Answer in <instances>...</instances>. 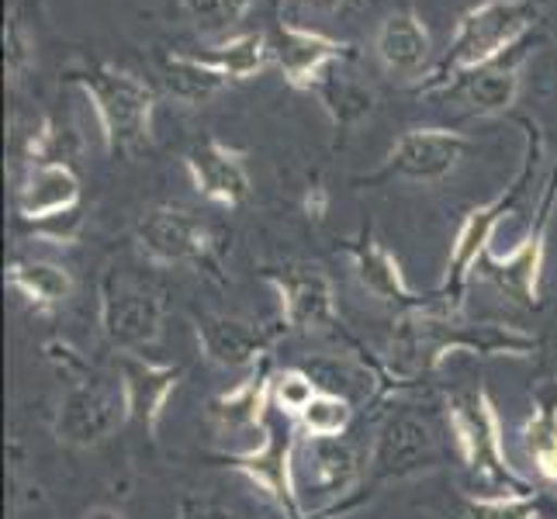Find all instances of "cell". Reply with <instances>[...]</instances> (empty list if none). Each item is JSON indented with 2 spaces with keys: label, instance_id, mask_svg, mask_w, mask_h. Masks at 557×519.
<instances>
[{
  "label": "cell",
  "instance_id": "obj_1",
  "mask_svg": "<svg viewBox=\"0 0 557 519\" xmlns=\"http://www.w3.org/2000/svg\"><path fill=\"white\" fill-rule=\"evenodd\" d=\"M541 350V339L503 322H465L444 309H412L398 312L388 368L381 371L374 398H384L398 388H412L426 378H436L447 357L474 354V357H533Z\"/></svg>",
  "mask_w": 557,
  "mask_h": 519
},
{
  "label": "cell",
  "instance_id": "obj_2",
  "mask_svg": "<svg viewBox=\"0 0 557 519\" xmlns=\"http://www.w3.org/2000/svg\"><path fill=\"white\" fill-rule=\"evenodd\" d=\"M547 0H482L457 17V28L447 52L433 63V70L416 84V94L436 98L457 76H465L478 66L503 60L506 52L520 49L533 38V28L541 25Z\"/></svg>",
  "mask_w": 557,
  "mask_h": 519
},
{
  "label": "cell",
  "instance_id": "obj_3",
  "mask_svg": "<svg viewBox=\"0 0 557 519\" xmlns=\"http://www.w3.org/2000/svg\"><path fill=\"white\" fill-rule=\"evenodd\" d=\"M520 125L527 128V149H523V163H520V170H516V177L503 190H498L495 198L471 208L465 215V222H460L454 243H450L444 281H440L436 292H433V301L444 312L460 316V309H465L468 284L478 274V267H482L485 254L492 249L495 228L503 225L516 208H520V201L527 198V190L536 181V166H541V157H544V132L530 119H520Z\"/></svg>",
  "mask_w": 557,
  "mask_h": 519
},
{
  "label": "cell",
  "instance_id": "obj_4",
  "mask_svg": "<svg viewBox=\"0 0 557 519\" xmlns=\"http://www.w3.org/2000/svg\"><path fill=\"white\" fill-rule=\"evenodd\" d=\"M98 114L101 139L108 157L132 160L152 143V114H157V90L132 70L114 63H81L66 73Z\"/></svg>",
  "mask_w": 557,
  "mask_h": 519
},
{
  "label": "cell",
  "instance_id": "obj_5",
  "mask_svg": "<svg viewBox=\"0 0 557 519\" xmlns=\"http://www.w3.org/2000/svg\"><path fill=\"white\" fill-rule=\"evenodd\" d=\"M447 427L460 465L495 492H533L530 478L512 465L506 450V427L485 384L447 395Z\"/></svg>",
  "mask_w": 557,
  "mask_h": 519
},
{
  "label": "cell",
  "instance_id": "obj_6",
  "mask_svg": "<svg viewBox=\"0 0 557 519\" xmlns=\"http://www.w3.org/2000/svg\"><path fill=\"white\" fill-rule=\"evenodd\" d=\"M98 298H101L98 309L101 333L114 350L143 354L146 346L160 343L163 319H166V298L160 287L146 284L136 274L108 271L101 277Z\"/></svg>",
  "mask_w": 557,
  "mask_h": 519
},
{
  "label": "cell",
  "instance_id": "obj_7",
  "mask_svg": "<svg viewBox=\"0 0 557 519\" xmlns=\"http://www.w3.org/2000/svg\"><path fill=\"white\" fill-rule=\"evenodd\" d=\"M554 211H557V163L550 170V177L544 181L541 201H536L533 225L527 228V236L516 243L506 257H498L488 249L482 267H478V274L492 281L503 295L527 305V309H536V305H541V284H544V267H547V236L554 225Z\"/></svg>",
  "mask_w": 557,
  "mask_h": 519
},
{
  "label": "cell",
  "instance_id": "obj_8",
  "mask_svg": "<svg viewBox=\"0 0 557 519\" xmlns=\"http://www.w3.org/2000/svg\"><path fill=\"white\" fill-rule=\"evenodd\" d=\"M136 246L152 267H215L211 228L184 205H149L136 219Z\"/></svg>",
  "mask_w": 557,
  "mask_h": 519
},
{
  "label": "cell",
  "instance_id": "obj_9",
  "mask_svg": "<svg viewBox=\"0 0 557 519\" xmlns=\"http://www.w3.org/2000/svg\"><path fill=\"white\" fill-rule=\"evenodd\" d=\"M471 139L454 128H406L388 149L374 173L363 177V184L384 181H406V184H440L460 166L468 157Z\"/></svg>",
  "mask_w": 557,
  "mask_h": 519
},
{
  "label": "cell",
  "instance_id": "obj_10",
  "mask_svg": "<svg viewBox=\"0 0 557 519\" xmlns=\"http://www.w3.org/2000/svg\"><path fill=\"white\" fill-rule=\"evenodd\" d=\"M263 281L277 295V319L287 333H333L339 325L333 277L319 263L263 267Z\"/></svg>",
  "mask_w": 557,
  "mask_h": 519
},
{
  "label": "cell",
  "instance_id": "obj_11",
  "mask_svg": "<svg viewBox=\"0 0 557 519\" xmlns=\"http://www.w3.org/2000/svg\"><path fill=\"white\" fill-rule=\"evenodd\" d=\"M298 427L284 419V430L267 427L260 447H249L243 454L225 457V468L243 474L249 485H257L284 519H312L301 509V495L295 482V457H298Z\"/></svg>",
  "mask_w": 557,
  "mask_h": 519
},
{
  "label": "cell",
  "instance_id": "obj_12",
  "mask_svg": "<svg viewBox=\"0 0 557 519\" xmlns=\"http://www.w3.org/2000/svg\"><path fill=\"white\" fill-rule=\"evenodd\" d=\"M128 422L122 388L98 381L94 374L66 381L60 406L52 416V433L66 447H98Z\"/></svg>",
  "mask_w": 557,
  "mask_h": 519
},
{
  "label": "cell",
  "instance_id": "obj_13",
  "mask_svg": "<svg viewBox=\"0 0 557 519\" xmlns=\"http://www.w3.org/2000/svg\"><path fill=\"white\" fill-rule=\"evenodd\" d=\"M433 468H440V444L430 422L416 412H395L374 436L363 482L377 489L388 482H406V478L426 474Z\"/></svg>",
  "mask_w": 557,
  "mask_h": 519
},
{
  "label": "cell",
  "instance_id": "obj_14",
  "mask_svg": "<svg viewBox=\"0 0 557 519\" xmlns=\"http://www.w3.org/2000/svg\"><path fill=\"white\" fill-rule=\"evenodd\" d=\"M114 368H119V388L125 398L128 422H136L149 440H157L160 422H163V409H166L170 395L181 388L184 368L181 363L152 360L146 354H136V350L114 354Z\"/></svg>",
  "mask_w": 557,
  "mask_h": 519
},
{
  "label": "cell",
  "instance_id": "obj_15",
  "mask_svg": "<svg viewBox=\"0 0 557 519\" xmlns=\"http://www.w3.org/2000/svg\"><path fill=\"white\" fill-rule=\"evenodd\" d=\"M271 49H274V63L284 73V84L309 94L336 63L357 60L350 42H339V38H330L315 28H305L301 22H287V17H281L277 28L271 32Z\"/></svg>",
  "mask_w": 557,
  "mask_h": 519
},
{
  "label": "cell",
  "instance_id": "obj_16",
  "mask_svg": "<svg viewBox=\"0 0 557 519\" xmlns=\"http://www.w3.org/2000/svg\"><path fill=\"white\" fill-rule=\"evenodd\" d=\"M195 336H198V350L208 363L225 371L236 368H257L260 360L271 357V346L287 336L284 322L274 316L267 322H249L236 316H205L195 319Z\"/></svg>",
  "mask_w": 557,
  "mask_h": 519
},
{
  "label": "cell",
  "instance_id": "obj_17",
  "mask_svg": "<svg viewBox=\"0 0 557 519\" xmlns=\"http://www.w3.org/2000/svg\"><path fill=\"white\" fill-rule=\"evenodd\" d=\"M530 42H533V38H530ZM530 42L506 52L503 60L457 76V81L447 84L444 90L436 94V98L454 101L460 111L468 114V119H495V114H506L516 104V98H520L523 63H527Z\"/></svg>",
  "mask_w": 557,
  "mask_h": 519
},
{
  "label": "cell",
  "instance_id": "obj_18",
  "mask_svg": "<svg viewBox=\"0 0 557 519\" xmlns=\"http://www.w3.org/2000/svg\"><path fill=\"white\" fill-rule=\"evenodd\" d=\"M343 249H347V257L354 263V277L360 281V287L371 298H377L381 305H392V309H398V312L426 309V305H430L409 284L398 257L392 254L388 246H384V239L374 233L371 225H363L354 239L343 243Z\"/></svg>",
  "mask_w": 557,
  "mask_h": 519
},
{
  "label": "cell",
  "instance_id": "obj_19",
  "mask_svg": "<svg viewBox=\"0 0 557 519\" xmlns=\"http://www.w3.org/2000/svg\"><path fill=\"white\" fill-rule=\"evenodd\" d=\"M274 360L267 357L257 368H249L246 378L233 388L219 392L205 406L211 430L219 436H246V433H267V412L274 406Z\"/></svg>",
  "mask_w": 557,
  "mask_h": 519
},
{
  "label": "cell",
  "instance_id": "obj_20",
  "mask_svg": "<svg viewBox=\"0 0 557 519\" xmlns=\"http://www.w3.org/2000/svg\"><path fill=\"white\" fill-rule=\"evenodd\" d=\"M184 170L195 190L219 208H239L249 198V170L239 149L208 136L184 152Z\"/></svg>",
  "mask_w": 557,
  "mask_h": 519
},
{
  "label": "cell",
  "instance_id": "obj_21",
  "mask_svg": "<svg viewBox=\"0 0 557 519\" xmlns=\"http://www.w3.org/2000/svg\"><path fill=\"white\" fill-rule=\"evenodd\" d=\"M84 201L81 173L70 163H28L25 181L17 187V215L35 225H49L55 219L76 215Z\"/></svg>",
  "mask_w": 557,
  "mask_h": 519
},
{
  "label": "cell",
  "instance_id": "obj_22",
  "mask_svg": "<svg viewBox=\"0 0 557 519\" xmlns=\"http://www.w3.org/2000/svg\"><path fill=\"white\" fill-rule=\"evenodd\" d=\"M374 55L384 73L401 76V81H416V76L422 81L433 70V38L416 11L401 8L377 25Z\"/></svg>",
  "mask_w": 557,
  "mask_h": 519
},
{
  "label": "cell",
  "instance_id": "obj_23",
  "mask_svg": "<svg viewBox=\"0 0 557 519\" xmlns=\"http://www.w3.org/2000/svg\"><path fill=\"white\" fill-rule=\"evenodd\" d=\"M315 98L322 104V111L330 114V122L336 128V136H350V132L368 122L374 114L377 94L368 81H360L357 73L347 70V63H336L330 73L315 84Z\"/></svg>",
  "mask_w": 557,
  "mask_h": 519
},
{
  "label": "cell",
  "instance_id": "obj_24",
  "mask_svg": "<svg viewBox=\"0 0 557 519\" xmlns=\"http://www.w3.org/2000/svg\"><path fill=\"white\" fill-rule=\"evenodd\" d=\"M363 474H368V457L360 447L347 444V440H309V478L315 492L333 498V509L339 498L360 489Z\"/></svg>",
  "mask_w": 557,
  "mask_h": 519
},
{
  "label": "cell",
  "instance_id": "obj_25",
  "mask_svg": "<svg viewBox=\"0 0 557 519\" xmlns=\"http://www.w3.org/2000/svg\"><path fill=\"white\" fill-rule=\"evenodd\" d=\"M4 277L11 292L22 295L35 312L63 309L76 292L73 271L55 260H11Z\"/></svg>",
  "mask_w": 557,
  "mask_h": 519
},
{
  "label": "cell",
  "instance_id": "obj_26",
  "mask_svg": "<svg viewBox=\"0 0 557 519\" xmlns=\"http://www.w3.org/2000/svg\"><path fill=\"white\" fill-rule=\"evenodd\" d=\"M160 81L174 101L187 108H201L228 87L225 76L201 60V52H166L160 55Z\"/></svg>",
  "mask_w": 557,
  "mask_h": 519
},
{
  "label": "cell",
  "instance_id": "obj_27",
  "mask_svg": "<svg viewBox=\"0 0 557 519\" xmlns=\"http://www.w3.org/2000/svg\"><path fill=\"white\" fill-rule=\"evenodd\" d=\"M520 447L533 474L544 485H557V398H536L533 412L520 427Z\"/></svg>",
  "mask_w": 557,
  "mask_h": 519
},
{
  "label": "cell",
  "instance_id": "obj_28",
  "mask_svg": "<svg viewBox=\"0 0 557 519\" xmlns=\"http://www.w3.org/2000/svg\"><path fill=\"white\" fill-rule=\"evenodd\" d=\"M201 60L215 66L228 84L253 81V76L274 60L271 35H263V32L233 35V38H225V42L211 46L208 52H201Z\"/></svg>",
  "mask_w": 557,
  "mask_h": 519
},
{
  "label": "cell",
  "instance_id": "obj_29",
  "mask_svg": "<svg viewBox=\"0 0 557 519\" xmlns=\"http://www.w3.org/2000/svg\"><path fill=\"white\" fill-rule=\"evenodd\" d=\"M354 416H357V409L347 395H339L333 388H322L309 406L301 409L295 427L309 440H339V436H347V430L354 427Z\"/></svg>",
  "mask_w": 557,
  "mask_h": 519
},
{
  "label": "cell",
  "instance_id": "obj_30",
  "mask_svg": "<svg viewBox=\"0 0 557 519\" xmlns=\"http://www.w3.org/2000/svg\"><path fill=\"white\" fill-rule=\"evenodd\" d=\"M84 139L81 128H76L70 119H60V114H46L38 128L28 136L25 146V160L28 163H70L81 157Z\"/></svg>",
  "mask_w": 557,
  "mask_h": 519
},
{
  "label": "cell",
  "instance_id": "obj_31",
  "mask_svg": "<svg viewBox=\"0 0 557 519\" xmlns=\"http://www.w3.org/2000/svg\"><path fill=\"white\" fill-rule=\"evenodd\" d=\"M468 519H544L533 492H488L468 498Z\"/></svg>",
  "mask_w": 557,
  "mask_h": 519
},
{
  "label": "cell",
  "instance_id": "obj_32",
  "mask_svg": "<svg viewBox=\"0 0 557 519\" xmlns=\"http://www.w3.org/2000/svg\"><path fill=\"white\" fill-rule=\"evenodd\" d=\"M181 4L198 32H228L249 14L253 0H181Z\"/></svg>",
  "mask_w": 557,
  "mask_h": 519
},
{
  "label": "cell",
  "instance_id": "obj_33",
  "mask_svg": "<svg viewBox=\"0 0 557 519\" xmlns=\"http://www.w3.org/2000/svg\"><path fill=\"white\" fill-rule=\"evenodd\" d=\"M322 392V384L301 368H284L274 374V406L284 419H298L301 409Z\"/></svg>",
  "mask_w": 557,
  "mask_h": 519
},
{
  "label": "cell",
  "instance_id": "obj_34",
  "mask_svg": "<svg viewBox=\"0 0 557 519\" xmlns=\"http://www.w3.org/2000/svg\"><path fill=\"white\" fill-rule=\"evenodd\" d=\"M4 66H8L11 87L22 84L28 70L35 66V38L17 11L8 14V25H4Z\"/></svg>",
  "mask_w": 557,
  "mask_h": 519
},
{
  "label": "cell",
  "instance_id": "obj_35",
  "mask_svg": "<svg viewBox=\"0 0 557 519\" xmlns=\"http://www.w3.org/2000/svg\"><path fill=\"white\" fill-rule=\"evenodd\" d=\"M371 0H281V17L298 22L305 14H347L368 8Z\"/></svg>",
  "mask_w": 557,
  "mask_h": 519
},
{
  "label": "cell",
  "instance_id": "obj_36",
  "mask_svg": "<svg viewBox=\"0 0 557 519\" xmlns=\"http://www.w3.org/2000/svg\"><path fill=\"white\" fill-rule=\"evenodd\" d=\"M174 519H249L239 509L219 503L211 495H184L177 503V516Z\"/></svg>",
  "mask_w": 557,
  "mask_h": 519
},
{
  "label": "cell",
  "instance_id": "obj_37",
  "mask_svg": "<svg viewBox=\"0 0 557 519\" xmlns=\"http://www.w3.org/2000/svg\"><path fill=\"white\" fill-rule=\"evenodd\" d=\"M330 205H333V195L330 187H325L322 181H312L309 187H305L301 195V211L309 222H325V215H330Z\"/></svg>",
  "mask_w": 557,
  "mask_h": 519
},
{
  "label": "cell",
  "instance_id": "obj_38",
  "mask_svg": "<svg viewBox=\"0 0 557 519\" xmlns=\"http://www.w3.org/2000/svg\"><path fill=\"white\" fill-rule=\"evenodd\" d=\"M87 519H90V516H87ZM108 519H111V516H108Z\"/></svg>",
  "mask_w": 557,
  "mask_h": 519
}]
</instances>
